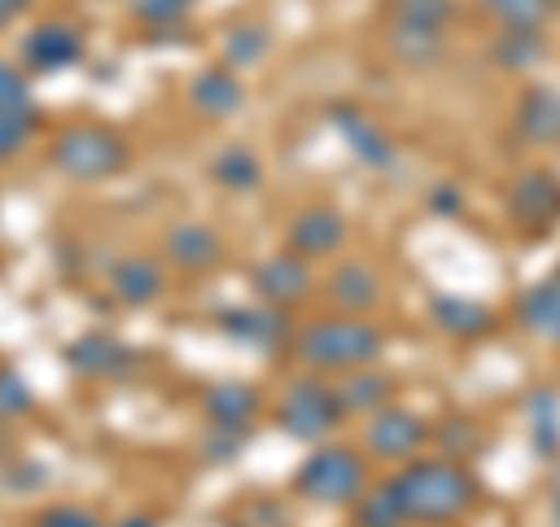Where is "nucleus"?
Instances as JSON below:
<instances>
[{
    "mask_svg": "<svg viewBox=\"0 0 560 527\" xmlns=\"http://www.w3.org/2000/svg\"><path fill=\"white\" fill-rule=\"evenodd\" d=\"M331 127H337V136L346 140V150L355 154V164L374 168V173H388V168L397 164V145H393V136L383 131L370 113H360V108H346V103H337V108H331Z\"/></svg>",
    "mask_w": 560,
    "mask_h": 527,
    "instance_id": "9b49d317",
    "label": "nucleus"
},
{
    "mask_svg": "<svg viewBox=\"0 0 560 527\" xmlns=\"http://www.w3.org/2000/svg\"><path fill=\"white\" fill-rule=\"evenodd\" d=\"M51 164L75 183H103L131 164V140L98 121H75L51 140Z\"/></svg>",
    "mask_w": 560,
    "mask_h": 527,
    "instance_id": "20e7f679",
    "label": "nucleus"
},
{
    "mask_svg": "<svg viewBox=\"0 0 560 527\" xmlns=\"http://www.w3.org/2000/svg\"><path fill=\"white\" fill-rule=\"evenodd\" d=\"M551 514H556V527H560V467H556V477H551Z\"/></svg>",
    "mask_w": 560,
    "mask_h": 527,
    "instance_id": "ea45409f",
    "label": "nucleus"
},
{
    "mask_svg": "<svg viewBox=\"0 0 560 527\" xmlns=\"http://www.w3.org/2000/svg\"><path fill=\"white\" fill-rule=\"evenodd\" d=\"M346 238H350V224H346L341 210H331V206H304L285 230L290 253H300L304 261L337 257L346 248Z\"/></svg>",
    "mask_w": 560,
    "mask_h": 527,
    "instance_id": "9d476101",
    "label": "nucleus"
},
{
    "mask_svg": "<svg viewBox=\"0 0 560 527\" xmlns=\"http://www.w3.org/2000/svg\"><path fill=\"white\" fill-rule=\"evenodd\" d=\"M243 523L248 527H285V504L280 500H248L243 504Z\"/></svg>",
    "mask_w": 560,
    "mask_h": 527,
    "instance_id": "4c0bfd02",
    "label": "nucleus"
},
{
    "mask_svg": "<svg viewBox=\"0 0 560 527\" xmlns=\"http://www.w3.org/2000/svg\"><path fill=\"white\" fill-rule=\"evenodd\" d=\"M430 323L444 331V337H486L495 327V308H486L481 298H463V294H430Z\"/></svg>",
    "mask_w": 560,
    "mask_h": 527,
    "instance_id": "412c9836",
    "label": "nucleus"
},
{
    "mask_svg": "<svg viewBox=\"0 0 560 527\" xmlns=\"http://www.w3.org/2000/svg\"><path fill=\"white\" fill-rule=\"evenodd\" d=\"M355 527H411V514L401 504L397 481H378L355 500Z\"/></svg>",
    "mask_w": 560,
    "mask_h": 527,
    "instance_id": "bb28decb",
    "label": "nucleus"
},
{
    "mask_svg": "<svg viewBox=\"0 0 560 527\" xmlns=\"http://www.w3.org/2000/svg\"><path fill=\"white\" fill-rule=\"evenodd\" d=\"M28 411H33V388L14 368H0V420H20Z\"/></svg>",
    "mask_w": 560,
    "mask_h": 527,
    "instance_id": "f704fd0d",
    "label": "nucleus"
},
{
    "mask_svg": "<svg viewBox=\"0 0 560 527\" xmlns=\"http://www.w3.org/2000/svg\"><path fill=\"white\" fill-rule=\"evenodd\" d=\"M430 444V425L420 420L416 411L407 407H383L370 415V425H364V458L374 462H393V467H407L416 462L420 453Z\"/></svg>",
    "mask_w": 560,
    "mask_h": 527,
    "instance_id": "0eeeda50",
    "label": "nucleus"
},
{
    "mask_svg": "<svg viewBox=\"0 0 560 527\" xmlns=\"http://www.w3.org/2000/svg\"><path fill=\"white\" fill-rule=\"evenodd\" d=\"M38 121H43V113H0V164H10L14 154L28 145Z\"/></svg>",
    "mask_w": 560,
    "mask_h": 527,
    "instance_id": "473e14b6",
    "label": "nucleus"
},
{
    "mask_svg": "<svg viewBox=\"0 0 560 527\" xmlns=\"http://www.w3.org/2000/svg\"><path fill=\"white\" fill-rule=\"evenodd\" d=\"M201 411H206V425H215V430H253L261 415V397L248 383L224 378V383H210L206 388Z\"/></svg>",
    "mask_w": 560,
    "mask_h": 527,
    "instance_id": "a211bd4d",
    "label": "nucleus"
},
{
    "mask_svg": "<svg viewBox=\"0 0 560 527\" xmlns=\"http://www.w3.org/2000/svg\"><path fill=\"white\" fill-rule=\"evenodd\" d=\"M80 57H84L80 28L57 24V20L28 28L24 43H20V61H24V70H33V75H61V70H70Z\"/></svg>",
    "mask_w": 560,
    "mask_h": 527,
    "instance_id": "f8f14e48",
    "label": "nucleus"
},
{
    "mask_svg": "<svg viewBox=\"0 0 560 527\" xmlns=\"http://www.w3.org/2000/svg\"><path fill=\"white\" fill-rule=\"evenodd\" d=\"M66 364L80 378H131L140 355L131 346H121L117 337H108V331H90V337H75L66 346Z\"/></svg>",
    "mask_w": 560,
    "mask_h": 527,
    "instance_id": "ddd939ff",
    "label": "nucleus"
},
{
    "mask_svg": "<svg viewBox=\"0 0 560 527\" xmlns=\"http://www.w3.org/2000/svg\"><path fill=\"white\" fill-rule=\"evenodd\" d=\"M490 61L510 75H523L537 61H547V28H495L490 38Z\"/></svg>",
    "mask_w": 560,
    "mask_h": 527,
    "instance_id": "b1692460",
    "label": "nucleus"
},
{
    "mask_svg": "<svg viewBox=\"0 0 560 527\" xmlns=\"http://www.w3.org/2000/svg\"><path fill=\"white\" fill-rule=\"evenodd\" d=\"M220 257H224V238L210 230V224L183 220V224H173V230L164 234V261L168 267H178V271H187V276L210 271Z\"/></svg>",
    "mask_w": 560,
    "mask_h": 527,
    "instance_id": "dca6fc26",
    "label": "nucleus"
},
{
    "mask_svg": "<svg viewBox=\"0 0 560 527\" xmlns=\"http://www.w3.org/2000/svg\"><path fill=\"white\" fill-rule=\"evenodd\" d=\"M383 331L364 318H350V313H331L294 331V360H300L308 374H346V368H364L378 364L383 355Z\"/></svg>",
    "mask_w": 560,
    "mask_h": 527,
    "instance_id": "f03ea898",
    "label": "nucleus"
},
{
    "mask_svg": "<svg viewBox=\"0 0 560 527\" xmlns=\"http://www.w3.org/2000/svg\"><path fill=\"white\" fill-rule=\"evenodd\" d=\"M210 178L224 191H257L261 187V160L248 145H224L215 160H210Z\"/></svg>",
    "mask_w": 560,
    "mask_h": 527,
    "instance_id": "cd10ccee",
    "label": "nucleus"
},
{
    "mask_svg": "<svg viewBox=\"0 0 560 527\" xmlns=\"http://www.w3.org/2000/svg\"><path fill=\"white\" fill-rule=\"evenodd\" d=\"M341 420H346V411L337 401V383H327L318 374H300L280 393L276 425H280V434L300 438V444H327Z\"/></svg>",
    "mask_w": 560,
    "mask_h": 527,
    "instance_id": "39448f33",
    "label": "nucleus"
},
{
    "mask_svg": "<svg viewBox=\"0 0 560 527\" xmlns=\"http://www.w3.org/2000/svg\"><path fill=\"white\" fill-rule=\"evenodd\" d=\"M33 527H103V518L84 504H51L33 518Z\"/></svg>",
    "mask_w": 560,
    "mask_h": 527,
    "instance_id": "c9c22d12",
    "label": "nucleus"
},
{
    "mask_svg": "<svg viewBox=\"0 0 560 527\" xmlns=\"http://www.w3.org/2000/svg\"><path fill=\"white\" fill-rule=\"evenodd\" d=\"M425 206H430V215H444V220H458L463 210H467V201H463V187H453V183L430 187Z\"/></svg>",
    "mask_w": 560,
    "mask_h": 527,
    "instance_id": "e433bc0d",
    "label": "nucleus"
},
{
    "mask_svg": "<svg viewBox=\"0 0 560 527\" xmlns=\"http://www.w3.org/2000/svg\"><path fill=\"white\" fill-rule=\"evenodd\" d=\"M220 331L230 337L234 346H248V350H276V346H285L294 341L290 337V318H285V308H276V304H234V308H224L220 313Z\"/></svg>",
    "mask_w": 560,
    "mask_h": 527,
    "instance_id": "1a4fd4ad",
    "label": "nucleus"
},
{
    "mask_svg": "<svg viewBox=\"0 0 560 527\" xmlns=\"http://www.w3.org/2000/svg\"><path fill=\"white\" fill-rule=\"evenodd\" d=\"M294 495L313 500V504H355L370 490V462L360 448L350 444H313L308 458L294 467Z\"/></svg>",
    "mask_w": 560,
    "mask_h": 527,
    "instance_id": "7ed1b4c3",
    "label": "nucleus"
},
{
    "mask_svg": "<svg viewBox=\"0 0 560 527\" xmlns=\"http://www.w3.org/2000/svg\"><path fill=\"white\" fill-rule=\"evenodd\" d=\"M514 136L533 150L560 145V90H551V84H528L514 103Z\"/></svg>",
    "mask_w": 560,
    "mask_h": 527,
    "instance_id": "2eb2a0df",
    "label": "nucleus"
},
{
    "mask_svg": "<svg viewBox=\"0 0 560 527\" xmlns=\"http://www.w3.org/2000/svg\"><path fill=\"white\" fill-rule=\"evenodd\" d=\"M514 318H518V327L528 331V337L560 346V271L547 276V280H537V285H528L518 294Z\"/></svg>",
    "mask_w": 560,
    "mask_h": 527,
    "instance_id": "6ab92c4d",
    "label": "nucleus"
},
{
    "mask_svg": "<svg viewBox=\"0 0 560 527\" xmlns=\"http://www.w3.org/2000/svg\"><path fill=\"white\" fill-rule=\"evenodd\" d=\"M397 490H401V504H407V514L416 527H448L467 518L471 508H477V477L467 471V462H453V458H425L420 453L416 462L397 467Z\"/></svg>",
    "mask_w": 560,
    "mask_h": 527,
    "instance_id": "f257e3e1",
    "label": "nucleus"
},
{
    "mask_svg": "<svg viewBox=\"0 0 560 527\" xmlns=\"http://www.w3.org/2000/svg\"><path fill=\"white\" fill-rule=\"evenodd\" d=\"M248 280H253V294L261 304H276V308H294L313 294V267L290 248L276 253V257H261L248 271Z\"/></svg>",
    "mask_w": 560,
    "mask_h": 527,
    "instance_id": "6e6552de",
    "label": "nucleus"
},
{
    "mask_svg": "<svg viewBox=\"0 0 560 527\" xmlns=\"http://www.w3.org/2000/svg\"><path fill=\"white\" fill-rule=\"evenodd\" d=\"M327 304L337 308V313H350V318H364V313H374L378 308V298H383V280L378 271L370 267V261H360V257H350V261H337L327 276Z\"/></svg>",
    "mask_w": 560,
    "mask_h": 527,
    "instance_id": "4468645a",
    "label": "nucleus"
},
{
    "mask_svg": "<svg viewBox=\"0 0 560 527\" xmlns=\"http://www.w3.org/2000/svg\"><path fill=\"white\" fill-rule=\"evenodd\" d=\"M430 444H434V453L440 458H453V462H467L471 453H481V444H486V434H481V425L471 415H463V411H448V415H440L430 425Z\"/></svg>",
    "mask_w": 560,
    "mask_h": 527,
    "instance_id": "393cba45",
    "label": "nucleus"
},
{
    "mask_svg": "<svg viewBox=\"0 0 560 527\" xmlns=\"http://www.w3.org/2000/svg\"><path fill=\"white\" fill-rule=\"evenodd\" d=\"M504 210L523 238H547L560 224V178L551 168H523L504 187Z\"/></svg>",
    "mask_w": 560,
    "mask_h": 527,
    "instance_id": "423d86ee",
    "label": "nucleus"
},
{
    "mask_svg": "<svg viewBox=\"0 0 560 527\" xmlns=\"http://www.w3.org/2000/svg\"><path fill=\"white\" fill-rule=\"evenodd\" d=\"M28 10V0H0V28H5V24H14V20H20V14Z\"/></svg>",
    "mask_w": 560,
    "mask_h": 527,
    "instance_id": "58836bf2",
    "label": "nucleus"
},
{
    "mask_svg": "<svg viewBox=\"0 0 560 527\" xmlns=\"http://www.w3.org/2000/svg\"><path fill=\"white\" fill-rule=\"evenodd\" d=\"M187 103L201 117H210V121H230V117L243 113L248 90H243V80L234 75L230 66H210V70H201V75L187 84Z\"/></svg>",
    "mask_w": 560,
    "mask_h": 527,
    "instance_id": "f3484780",
    "label": "nucleus"
},
{
    "mask_svg": "<svg viewBox=\"0 0 560 527\" xmlns=\"http://www.w3.org/2000/svg\"><path fill=\"white\" fill-rule=\"evenodd\" d=\"M393 393H397L393 374H383V368H374V364L346 368V374L337 378V401H341L346 420L350 415H374L383 407H393Z\"/></svg>",
    "mask_w": 560,
    "mask_h": 527,
    "instance_id": "aec40b11",
    "label": "nucleus"
},
{
    "mask_svg": "<svg viewBox=\"0 0 560 527\" xmlns=\"http://www.w3.org/2000/svg\"><path fill=\"white\" fill-rule=\"evenodd\" d=\"M458 20V0H388V20L397 28H420V33H448Z\"/></svg>",
    "mask_w": 560,
    "mask_h": 527,
    "instance_id": "a878e982",
    "label": "nucleus"
},
{
    "mask_svg": "<svg viewBox=\"0 0 560 527\" xmlns=\"http://www.w3.org/2000/svg\"><path fill=\"white\" fill-rule=\"evenodd\" d=\"M267 51H271V38H267V28H257V24H238L220 38V57L230 70H253V66H261Z\"/></svg>",
    "mask_w": 560,
    "mask_h": 527,
    "instance_id": "c756f323",
    "label": "nucleus"
},
{
    "mask_svg": "<svg viewBox=\"0 0 560 527\" xmlns=\"http://www.w3.org/2000/svg\"><path fill=\"white\" fill-rule=\"evenodd\" d=\"M224 527H248V523H224Z\"/></svg>",
    "mask_w": 560,
    "mask_h": 527,
    "instance_id": "79ce46f5",
    "label": "nucleus"
},
{
    "mask_svg": "<svg viewBox=\"0 0 560 527\" xmlns=\"http://www.w3.org/2000/svg\"><path fill=\"white\" fill-rule=\"evenodd\" d=\"M383 47L388 57L407 70H434L448 57V33H420V28H397L383 24Z\"/></svg>",
    "mask_w": 560,
    "mask_h": 527,
    "instance_id": "5701e85b",
    "label": "nucleus"
},
{
    "mask_svg": "<svg viewBox=\"0 0 560 527\" xmlns=\"http://www.w3.org/2000/svg\"><path fill=\"white\" fill-rule=\"evenodd\" d=\"M0 113H38L33 90H28V75L20 66H10L5 57H0Z\"/></svg>",
    "mask_w": 560,
    "mask_h": 527,
    "instance_id": "2f4dec72",
    "label": "nucleus"
},
{
    "mask_svg": "<svg viewBox=\"0 0 560 527\" xmlns=\"http://www.w3.org/2000/svg\"><path fill=\"white\" fill-rule=\"evenodd\" d=\"M191 5H197V0H131V20L154 28V33H160V28H178L191 14Z\"/></svg>",
    "mask_w": 560,
    "mask_h": 527,
    "instance_id": "7c9ffc66",
    "label": "nucleus"
},
{
    "mask_svg": "<svg viewBox=\"0 0 560 527\" xmlns=\"http://www.w3.org/2000/svg\"><path fill=\"white\" fill-rule=\"evenodd\" d=\"M477 10L495 28H547L556 14L551 0H477Z\"/></svg>",
    "mask_w": 560,
    "mask_h": 527,
    "instance_id": "c85d7f7f",
    "label": "nucleus"
},
{
    "mask_svg": "<svg viewBox=\"0 0 560 527\" xmlns=\"http://www.w3.org/2000/svg\"><path fill=\"white\" fill-rule=\"evenodd\" d=\"M248 438H253V430H215V425H210L206 438H201V458L215 462V467H224V462L238 458Z\"/></svg>",
    "mask_w": 560,
    "mask_h": 527,
    "instance_id": "72a5a7b5",
    "label": "nucleus"
},
{
    "mask_svg": "<svg viewBox=\"0 0 560 527\" xmlns=\"http://www.w3.org/2000/svg\"><path fill=\"white\" fill-rule=\"evenodd\" d=\"M117 527H160V523H154V518H145V514H131V518H121Z\"/></svg>",
    "mask_w": 560,
    "mask_h": 527,
    "instance_id": "a19ab883",
    "label": "nucleus"
},
{
    "mask_svg": "<svg viewBox=\"0 0 560 527\" xmlns=\"http://www.w3.org/2000/svg\"><path fill=\"white\" fill-rule=\"evenodd\" d=\"M551 5H556V10H560V0H551Z\"/></svg>",
    "mask_w": 560,
    "mask_h": 527,
    "instance_id": "37998d69",
    "label": "nucleus"
},
{
    "mask_svg": "<svg viewBox=\"0 0 560 527\" xmlns=\"http://www.w3.org/2000/svg\"><path fill=\"white\" fill-rule=\"evenodd\" d=\"M108 280L121 308H150L164 294V267L154 257H121Z\"/></svg>",
    "mask_w": 560,
    "mask_h": 527,
    "instance_id": "4be33fe9",
    "label": "nucleus"
}]
</instances>
